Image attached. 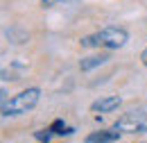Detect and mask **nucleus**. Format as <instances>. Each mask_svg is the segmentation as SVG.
I'll list each match as a JSON object with an SVG mask.
<instances>
[{
	"label": "nucleus",
	"instance_id": "obj_1",
	"mask_svg": "<svg viewBox=\"0 0 147 143\" xmlns=\"http://www.w3.org/2000/svg\"><path fill=\"white\" fill-rule=\"evenodd\" d=\"M129 41V32L125 27H104L95 34L84 36L79 43L84 48H109V50H118Z\"/></svg>",
	"mask_w": 147,
	"mask_h": 143
},
{
	"label": "nucleus",
	"instance_id": "obj_2",
	"mask_svg": "<svg viewBox=\"0 0 147 143\" xmlns=\"http://www.w3.org/2000/svg\"><path fill=\"white\" fill-rule=\"evenodd\" d=\"M38 98H41V89L38 86H30V89L16 93L9 102L2 105V116H20V114H27L38 105Z\"/></svg>",
	"mask_w": 147,
	"mask_h": 143
},
{
	"label": "nucleus",
	"instance_id": "obj_3",
	"mask_svg": "<svg viewBox=\"0 0 147 143\" xmlns=\"http://www.w3.org/2000/svg\"><path fill=\"white\" fill-rule=\"evenodd\" d=\"M115 129H120L122 134H147V111L145 109H129L127 114H122L115 123Z\"/></svg>",
	"mask_w": 147,
	"mask_h": 143
},
{
	"label": "nucleus",
	"instance_id": "obj_4",
	"mask_svg": "<svg viewBox=\"0 0 147 143\" xmlns=\"http://www.w3.org/2000/svg\"><path fill=\"white\" fill-rule=\"evenodd\" d=\"M120 129L111 127V129H97V132H91L86 136V143H115L120 139Z\"/></svg>",
	"mask_w": 147,
	"mask_h": 143
},
{
	"label": "nucleus",
	"instance_id": "obj_5",
	"mask_svg": "<svg viewBox=\"0 0 147 143\" xmlns=\"http://www.w3.org/2000/svg\"><path fill=\"white\" fill-rule=\"evenodd\" d=\"M122 105V100L118 95H104L100 100H95L91 105V111H100V114H109V111H115V109Z\"/></svg>",
	"mask_w": 147,
	"mask_h": 143
},
{
	"label": "nucleus",
	"instance_id": "obj_6",
	"mask_svg": "<svg viewBox=\"0 0 147 143\" xmlns=\"http://www.w3.org/2000/svg\"><path fill=\"white\" fill-rule=\"evenodd\" d=\"M111 57L107 52H100V54H91V57H84L82 61H79V68L84 73H88L93 71V68H97V66H102V64H107Z\"/></svg>",
	"mask_w": 147,
	"mask_h": 143
},
{
	"label": "nucleus",
	"instance_id": "obj_7",
	"mask_svg": "<svg viewBox=\"0 0 147 143\" xmlns=\"http://www.w3.org/2000/svg\"><path fill=\"white\" fill-rule=\"evenodd\" d=\"M52 129H57L55 134H59V136H70L75 132L73 127H68L66 123H61V121H55V123H52Z\"/></svg>",
	"mask_w": 147,
	"mask_h": 143
},
{
	"label": "nucleus",
	"instance_id": "obj_8",
	"mask_svg": "<svg viewBox=\"0 0 147 143\" xmlns=\"http://www.w3.org/2000/svg\"><path fill=\"white\" fill-rule=\"evenodd\" d=\"M70 2H77V0H41L43 7H57V5H70Z\"/></svg>",
	"mask_w": 147,
	"mask_h": 143
},
{
	"label": "nucleus",
	"instance_id": "obj_9",
	"mask_svg": "<svg viewBox=\"0 0 147 143\" xmlns=\"http://www.w3.org/2000/svg\"><path fill=\"white\" fill-rule=\"evenodd\" d=\"M140 61H143V66L147 68V48L143 50V52H140Z\"/></svg>",
	"mask_w": 147,
	"mask_h": 143
}]
</instances>
